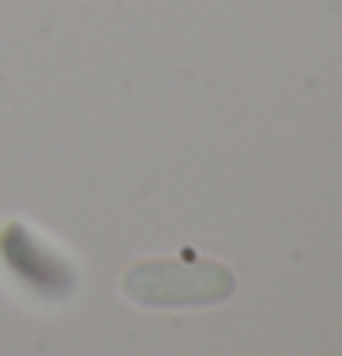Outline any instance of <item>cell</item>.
<instances>
[{"label": "cell", "instance_id": "obj_2", "mask_svg": "<svg viewBox=\"0 0 342 356\" xmlns=\"http://www.w3.org/2000/svg\"><path fill=\"white\" fill-rule=\"evenodd\" d=\"M0 261L4 268L22 280L33 294L63 298L74 290V268L67 257H59L45 239L26 228V224H4L0 228Z\"/></svg>", "mask_w": 342, "mask_h": 356}, {"label": "cell", "instance_id": "obj_1", "mask_svg": "<svg viewBox=\"0 0 342 356\" xmlns=\"http://www.w3.org/2000/svg\"><path fill=\"white\" fill-rule=\"evenodd\" d=\"M129 301L148 309H184V305H221L232 298L235 280L217 261H140L122 275Z\"/></svg>", "mask_w": 342, "mask_h": 356}]
</instances>
